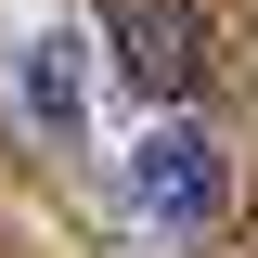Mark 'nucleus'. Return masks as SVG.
<instances>
[{
    "label": "nucleus",
    "instance_id": "2",
    "mask_svg": "<svg viewBox=\"0 0 258 258\" xmlns=\"http://www.w3.org/2000/svg\"><path fill=\"white\" fill-rule=\"evenodd\" d=\"M103 52H116V78L142 103H194V78H207V26L181 0H116L103 13Z\"/></svg>",
    "mask_w": 258,
    "mask_h": 258
},
{
    "label": "nucleus",
    "instance_id": "3",
    "mask_svg": "<svg viewBox=\"0 0 258 258\" xmlns=\"http://www.w3.org/2000/svg\"><path fill=\"white\" fill-rule=\"evenodd\" d=\"M13 103H26V129L78 142V116H91V39H78V26H39L26 64H13Z\"/></svg>",
    "mask_w": 258,
    "mask_h": 258
},
{
    "label": "nucleus",
    "instance_id": "1",
    "mask_svg": "<svg viewBox=\"0 0 258 258\" xmlns=\"http://www.w3.org/2000/svg\"><path fill=\"white\" fill-rule=\"evenodd\" d=\"M129 207H142L155 232H207V220L232 207V155H220V142H207L194 116H168L155 142L129 155Z\"/></svg>",
    "mask_w": 258,
    "mask_h": 258
}]
</instances>
